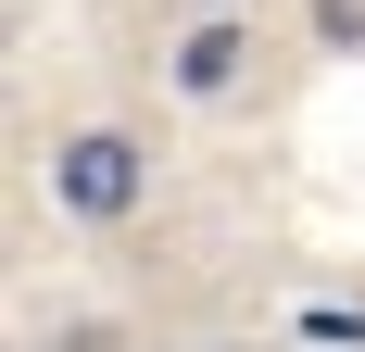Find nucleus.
Wrapping results in <instances>:
<instances>
[{"instance_id":"obj_3","label":"nucleus","mask_w":365,"mask_h":352,"mask_svg":"<svg viewBox=\"0 0 365 352\" xmlns=\"http://www.w3.org/2000/svg\"><path fill=\"white\" fill-rule=\"evenodd\" d=\"M302 26H315V51H365V0H315Z\"/></svg>"},{"instance_id":"obj_4","label":"nucleus","mask_w":365,"mask_h":352,"mask_svg":"<svg viewBox=\"0 0 365 352\" xmlns=\"http://www.w3.org/2000/svg\"><path fill=\"white\" fill-rule=\"evenodd\" d=\"M302 340H365V302H302Z\"/></svg>"},{"instance_id":"obj_5","label":"nucleus","mask_w":365,"mask_h":352,"mask_svg":"<svg viewBox=\"0 0 365 352\" xmlns=\"http://www.w3.org/2000/svg\"><path fill=\"white\" fill-rule=\"evenodd\" d=\"M51 352H126V327H101V315H76V327H51Z\"/></svg>"},{"instance_id":"obj_1","label":"nucleus","mask_w":365,"mask_h":352,"mask_svg":"<svg viewBox=\"0 0 365 352\" xmlns=\"http://www.w3.org/2000/svg\"><path fill=\"white\" fill-rule=\"evenodd\" d=\"M38 176H51V214L63 227H139L151 214V139L139 126H63Z\"/></svg>"},{"instance_id":"obj_2","label":"nucleus","mask_w":365,"mask_h":352,"mask_svg":"<svg viewBox=\"0 0 365 352\" xmlns=\"http://www.w3.org/2000/svg\"><path fill=\"white\" fill-rule=\"evenodd\" d=\"M240 76H252V26H240V13H189V38L164 51V88H177V101H227Z\"/></svg>"},{"instance_id":"obj_6","label":"nucleus","mask_w":365,"mask_h":352,"mask_svg":"<svg viewBox=\"0 0 365 352\" xmlns=\"http://www.w3.org/2000/svg\"><path fill=\"white\" fill-rule=\"evenodd\" d=\"M189 13H240V26H252V13H264V0H189Z\"/></svg>"},{"instance_id":"obj_7","label":"nucleus","mask_w":365,"mask_h":352,"mask_svg":"<svg viewBox=\"0 0 365 352\" xmlns=\"http://www.w3.org/2000/svg\"><path fill=\"white\" fill-rule=\"evenodd\" d=\"M189 352H240V340H189Z\"/></svg>"}]
</instances>
